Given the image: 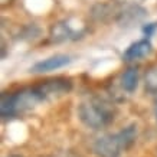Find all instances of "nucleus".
Masks as SVG:
<instances>
[{
  "label": "nucleus",
  "instance_id": "nucleus-1",
  "mask_svg": "<svg viewBox=\"0 0 157 157\" xmlns=\"http://www.w3.org/2000/svg\"><path fill=\"white\" fill-rule=\"evenodd\" d=\"M78 118L92 130H101L114 121L115 111L109 102L101 97H90L78 105Z\"/></svg>",
  "mask_w": 157,
  "mask_h": 157
},
{
  "label": "nucleus",
  "instance_id": "nucleus-2",
  "mask_svg": "<svg viewBox=\"0 0 157 157\" xmlns=\"http://www.w3.org/2000/svg\"><path fill=\"white\" fill-rule=\"evenodd\" d=\"M38 95L40 97V100L45 101L52 97H59L63 94L71 92L72 90V81L69 78L65 76H56V78H51L46 81H42L38 85H33Z\"/></svg>",
  "mask_w": 157,
  "mask_h": 157
},
{
  "label": "nucleus",
  "instance_id": "nucleus-3",
  "mask_svg": "<svg viewBox=\"0 0 157 157\" xmlns=\"http://www.w3.org/2000/svg\"><path fill=\"white\" fill-rule=\"evenodd\" d=\"M85 29L82 25H71V20H61L51 28V40L56 43L67 42V40H76L82 38Z\"/></svg>",
  "mask_w": 157,
  "mask_h": 157
},
{
  "label": "nucleus",
  "instance_id": "nucleus-4",
  "mask_svg": "<svg viewBox=\"0 0 157 157\" xmlns=\"http://www.w3.org/2000/svg\"><path fill=\"white\" fill-rule=\"evenodd\" d=\"M92 150L98 157H120L123 147L117 134H105L94 141Z\"/></svg>",
  "mask_w": 157,
  "mask_h": 157
},
{
  "label": "nucleus",
  "instance_id": "nucleus-5",
  "mask_svg": "<svg viewBox=\"0 0 157 157\" xmlns=\"http://www.w3.org/2000/svg\"><path fill=\"white\" fill-rule=\"evenodd\" d=\"M14 95V109H16V115L23 114L29 109L35 108L39 102H42L40 97L38 95V92L35 90V86H29V88H23V90L13 92Z\"/></svg>",
  "mask_w": 157,
  "mask_h": 157
},
{
  "label": "nucleus",
  "instance_id": "nucleus-6",
  "mask_svg": "<svg viewBox=\"0 0 157 157\" xmlns=\"http://www.w3.org/2000/svg\"><path fill=\"white\" fill-rule=\"evenodd\" d=\"M71 62H72V58L69 55L56 53V55H52V56L42 59V61L36 62L35 65H32L30 72H33V74H45V72L56 71V69L68 67Z\"/></svg>",
  "mask_w": 157,
  "mask_h": 157
},
{
  "label": "nucleus",
  "instance_id": "nucleus-7",
  "mask_svg": "<svg viewBox=\"0 0 157 157\" xmlns=\"http://www.w3.org/2000/svg\"><path fill=\"white\" fill-rule=\"evenodd\" d=\"M151 52H153L151 42L148 39H141V40L131 43L128 48L125 49L123 59L125 62H133V61H137V59H143V58L148 56Z\"/></svg>",
  "mask_w": 157,
  "mask_h": 157
},
{
  "label": "nucleus",
  "instance_id": "nucleus-8",
  "mask_svg": "<svg viewBox=\"0 0 157 157\" xmlns=\"http://www.w3.org/2000/svg\"><path fill=\"white\" fill-rule=\"evenodd\" d=\"M146 17V10L141 6L133 5L121 10L117 16V22L120 26H134Z\"/></svg>",
  "mask_w": 157,
  "mask_h": 157
},
{
  "label": "nucleus",
  "instance_id": "nucleus-9",
  "mask_svg": "<svg viewBox=\"0 0 157 157\" xmlns=\"http://www.w3.org/2000/svg\"><path fill=\"white\" fill-rule=\"evenodd\" d=\"M117 137H118L123 150L131 148L133 144L136 143V138H137V125H136V124H130L127 127L121 128L118 133H117Z\"/></svg>",
  "mask_w": 157,
  "mask_h": 157
},
{
  "label": "nucleus",
  "instance_id": "nucleus-10",
  "mask_svg": "<svg viewBox=\"0 0 157 157\" xmlns=\"http://www.w3.org/2000/svg\"><path fill=\"white\" fill-rule=\"evenodd\" d=\"M121 86L125 92H134L138 86V69L137 68H128L121 75Z\"/></svg>",
  "mask_w": 157,
  "mask_h": 157
},
{
  "label": "nucleus",
  "instance_id": "nucleus-11",
  "mask_svg": "<svg viewBox=\"0 0 157 157\" xmlns=\"http://www.w3.org/2000/svg\"><path fill=\"white\" fill-rule=\"evenodd\" d=\"M0 115H2V118L3 120L16 117L13 92H3V94H2V101H0Z\"/></svg>",
  "mask_w": 157,
  "mask_h": 157
},
{
  "label": "nucleus",
  "instance_id": "nucleus-12",
  "mask_svg": "<svg viewBox=\"0 0 157 157\" xmlns=\"http://www.w3.org/2000/svg\"><path fill=\"white\" fill-rule=\"evenodd\" d=\"M42 33V30L39 28L38 25L35 23H29L26 26L22 28V30L19 32V39L20 40H35V39H38Z\"/></svg>",
  "mask_w": 157,
  "mask_h": 157
},
{
  "label": "nucleus",
  "instance_id": "nucleus-13",
  "mask_svg": "<svg viewBox=\"0 0 157 157\" xmlns=\"http://www.w3.org/2000/svg\"><path fill=\"white\" fill-rule=\"evenodd\" d=\"M146 90L150 94H157V67L150 68L146 74Z\"/></svg>",
  "mask_w": 157,
  "mask_h": 157
},
{
  "label": "nucleus",
  "instance_id": "nucleus-14",
  "mask_svg": "<svg viewBox=\"0 0 157 157\" xmlns=\"http://www.w3.org/2000/svg\"><path fill=\"white\" fill-rule=\"evenodd\" d=\"M156 30H157V23H147L143 26V33H144V36H146V39L151 38Z\"/></svg>",
  "mask_w": 157,
  "mask_h": 157
},
{
  "label": "nucleus",
  "instance_id": "nucleus-15",
  "mask_svg": "<svg viewBox=\"0 0 157 157\" xmlns=\"http://www.w3.org/2000/svg\"><path fill=\"white\" fill-rule=\"evenodd\" d=\"M6 56V45H5V40H2V58Z\"/></svg>",
  "mask_w": 157,
  "mask_h": 157
},
{
  "label": "nucleus",
  "instance_id": "nucleus-16",
  "mask_svg": "<svg viewBox=\"0 0 157 157\" xmlns=\"http://www.w3.org/2000/svg\"><path fill=\"white\" fill-rule=\"evenodd\" d=\"M61 157H76V156H74V154H63V156H61Z\"/></svg>",
  "mask_w": 157,
  "mask_h": 157
},
{
  "label": "nucleus",
  "instance_id": "nucleus-17",
  "mask_svg": "<svg viewBox=\"0 0 157 157\" xmlns=\"http://www.w3.org/2000/svg\"><path fill=\"white\" fill-rule=\"evenodd\" d=\"M7 157H22V156H17V154H12V156H7Z\"/></svg>",
  "mask_w": 157,
  "mask_h": 157
},
{
  "label": "nucleus",
  "instance_id": "nucleus-18",
  "mask_svg": "<svg viewBox=\"0 0 157 157\" xmlns=\"http://www.w3.org/2000/svg\"><path fill=\"white\" fill-rule=\"evenodd\" d=\"M2 2H3V3H6V2H7V0H2Z\"/></svg>",
  "mask_w": 157,
  "mask_h": 157
}]
</instances>
